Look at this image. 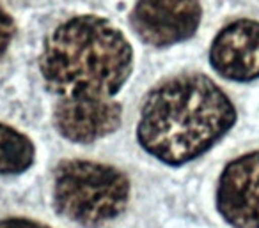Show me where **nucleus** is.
<instances>
[{"mask_svg": "<svg viewBox=\"0 0 259 228\" xmlns=\"http://www.w3.org/2000/svg\"><path fill=\"white\" fill-rule=\"evenodd\" d=\"M229 97L202 75H180L158 85L146 99L139 142L169 164H181L208 150L234 124Z\"/></svg>", "mask_w": 259, "mask_h": 228, "instance_id": "f257e3e1", "label": "nucleus"}, {"mask_svg": "<svg viewBox=\"0 0 259 228\" xmlns=\"http://www.w3.org/2000/svg\"><path fill=\"white\" fill-rule=\"evenodd\" d=\"M41 73L62 99H107L132 73V48L107 20L78 16L47 39Z\"/></svg>", "mask_w": 259, "mask_h": 228, "instance_id": "f03ea898", "label": "nucleus"}, {"mask_svg": "<svg viewBox=\"0 0 259 228\" xmlns=\"http://www.w3.org/2000/svg\"><path fill=\"white\" fill-rule=\"evenodd\" d=\"M128 179L119 170L93 161H64L55 172V207L83 226H100L124 210Z\"/></svg>", "mask_w": 259, "mask_h": 228, "instance_id": "7ed1b4c3", "label": "nucleus"}, {"mask_svg": "<svg viewBox=\"0 0 259 228\" xmlns=\"http://www.w3.org/2000/svg\"><path fill=\"white\" fill-rule=\"evenodd\" d=\"M201 22L197 0H139L132 25L142 41L169 46L194 36Z\"/></svg>", "mask_w": 259, "mask_h": 228, "instance_id": "20e7f679", "label": "nucleus"}, {"mask_svg": "<svg viewBox=\"0 0 259 228\" xmlns=\"http://www.w3.org/2000/svg\"><path fill=\"white\" fill-rule=\"evenodd\" d=\"M217 207L234 228H259V152L227 164L219 182Z\"/></svg>", "mask_w": 259, "mask_h": 228, "instance_id": "39448f33", "label": "nucleus"}, {"mask_svg": "<svg viewBox=\"0 0 259 228\" xmlns=\"http://www.w3.org/2000/svg\"><path fill=\"white\" fill-rule=\"evenodd\" d=\"M211 64L217 73L236 82L259 76V23L240 20L227 25L211 46Z\"/></svg>", "mask_w": 259, "mask_h": 228, "instance_id": "423d86ee", "label": "nucleus"}, {"mask_svg": "<svg viewBox=\"0 0 259 228\" xmlns=\"http://www.w3.org/2000/svg\"><path fill=\"white\" fill-rule=\"evenodd\" d=\"M121 124V106L105 99H62L55 108V126L71 142H94Z\"/></svg>", "mask_w": 259, "mask_h": 228, "instance_id": "0eeeda50", "label": "nucleus"}, {"mask_svg": "<svg viewBox=\"0 0 259 228\" xmlns=\"http://www.w3.org/2000/svg\"><path fill=\"white\" fill-rule=\"evenodd\" d=\"M34 145L25 135L0 124V174H20L32 164Z\"/></svg>", "mask_w": 259, "mask_h": 228, "instance_id": "6e6552de", "label": "nucleus"}, {"mask_svg": "<svg viewBox=\"0 0 259 228\" xmlns=\"http://www.w3.org/2000/svg\"><path fill=\"white\" fill-rule=\"evenodd\" d=\"M13 36H15V23H13L11 16L0 8V57L8 50Z\"/></svg>", "mask_w": 259, "mask_h": 228, "instance_id": "1a4fd4ad", "label": "nucleus"}, {"mask_svg": "<svg viewBox=\"0 0 259 228\" xmlns=\"http://www.w3.org/2000/svg\"><path fill=\"white\" fill-rule=\"evenodd\" d=\"M0 228H50L47 224L25 219V217H8L0 221Z\"/></svg>", "mask_w": 259, "mask_h": 228, "instance_id": "9d476101", "label": "nucleus"}]
</instances>
